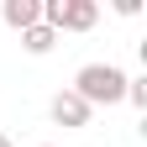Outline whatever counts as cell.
Returning a JSON list of instances; mask_svg holds the SVG:
<instances>
[{"mask_svg": "<svg viewBox=\"0 0 147 147\" xmlns=\"http://www.w3.org/2000/svg\"><path fill=\"white\" fill-rule=\"evenodd\" d=\"M126 79H131V74H126L121 63H84L79 74H74L68 89L95 110V105H121L126 100Z\"/></svg>", "mask_w": 147, "mask_h": 147, "instance_id": "obj_1", "label": "cell"}, {"mask_svg": "<svg viewBox=\"0 0 147 147\" xmlns=\"http://www.w3.org/2000/svg\"><path fill=\"white\" fill-rule=\"evenodd\" d=\"M95 21H100V5L95 0H42V26H53V32H95Z\"/></svg>", "mask_w": 147, "mask_h": 147, "instance_id": "obj_2", "label": "cell"}, {"mask_svg": "<svg viewBox=\"0 0 147 147\" xmlns=\"http://www.w3.org/2000/svg\"><path fill=\"white\" fill-rule=\"evenodd\" d=\"M47 116L63 126V131H84L89 126V116H95V110H89L79 95H74V89H58V95H53V105H47Z\"/></svg>", "mask_w": 147, "mask_h": 147, "instance_id": "obj_3", "label": "cell"}, {"mask_svg": "<svg viewBox=\"0 0 147 147\" xmlns=\"http://www.w3.org/2000/svg\"><path fill=\"white\" fill-rule=\"evenodd\" d=\"M0 21H5L11 32L37 26V21H42V0H5V5H0Z\"/></svg>", "mask_w": 147, "mask_h": 147, "instance_id": "obj_4", "label": "cell"}, {"mask_svg": "<svg viewBox=\"0 0 147 147\" xmlns=\"http://www.w3.org/2000/svg\"><path fill=\"white\" fill-rule=\"evenodd\" d=\"M21 47L32 53V58H47V53H53V47H58V32H53V26H42V21H37V26H26V32H21Z\"/></svg>", "mask_w": 147, "mask_h": 147, "instance_id": "obj_5", "label": "cell"}, {"mask_svg": "<svg viewBox=\"0 0 147 147\" xmlns=\"http://www.w3.org/2000/svg\"><path fill=\"white\" fill-rule=\"evenodd\" d=\"M126 100H131L137 110H147V74L142 79H126Z\"/></svg>", "mask_w": 147, "mask_h": 147, "instance_id": "obj_6", "label": "cell"}, {"mask_svg": "<svg viewBox=\"0 0 147 147\" xmlns=\"http://www.w3.org/2000/svg\"><path fill=\"white\" fill-rule=\"evenodd\" d=\"M0 147H16V142H11V137H5V131H0Z\"/></svg>", "mask_w": 147, "mask_h": 147, "instance_id": "obj_7", "label": "cell"}, {"mask_svg": "<svg viewBox=\"0 0 147 147\" xmlns=\"http://www.w3.org/2000/svg\"><path fill=\"white\" fill-rule=\"evenodd\" d=\"M42 147H53V142H42Z\"/></svg>", "mask_w": 147, "mask_h": 147, "instance_id": "obj_8", "label": "cell"}]
</instances>
